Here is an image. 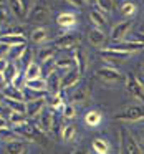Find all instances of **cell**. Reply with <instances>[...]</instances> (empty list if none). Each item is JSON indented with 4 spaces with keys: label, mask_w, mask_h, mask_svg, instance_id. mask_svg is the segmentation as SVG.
<instances>
[{
    "label": "cell",
    "mask_w": 144,
    "mask_h": 154,
    "mask_svg": "<svg viewBox=\"0 0 144 154\" xmlns=\"http://www.w3.org/2000/svg\"><path fill=\"white\" fill-rule=\"evenodd\" d=\"M96 5L101 12L104 14H109L113 10V0H96Z\"/></svg>",
    "instance_id": "74e56055"
},
{
    "label": "cell",
    "mask_w": 144,
    "mask_h": 154,
    "mask_svg": "<svg viewBox=\"0 0 144 154\" xmlns=\"http://www.w3.org/2000/svg\"><path fill=\"white\" fill-rule=\"evenodd\" d=\"M91 146H93V151L96 154H109L111 152V143L108 139H104V137H94Z\"/></svg>",
    "instance_id": "2e32d148"
},
{
    "label": "cell",
    "mask_w": 144,
    "mask_h": 154,
    "mask_svg": "<svg viewBox=\"0 0 144 154\" xmlns=\"http://www.w3.org/2000/svg\"><path fill=\"white\" fill-rule=\"evenodd\" d=\"M114 119L121 123H139L144 119V104H134V106L124 108L114 116Z\"/></svg>",
    "instance_id": "7a4b0ae2"
},
{
    "label": "cell",
    "mask_w": 144,
    "mask_h": 154,
    "mask_svg": "<svg viewBox=\"0 0 144 154\" xmlns=\"http://www.w3.org/2000/svg\"><path fill=\"white\" fill-rule=\"evenodd\" d=\"M37 55H38L40 63H41V61H45V60H48V58L55 57V48L53 47H43V48H40V50H38Z\"/></svg>",
    "instance_id": "d590c367"
},
{
    "label": "cell",
    "mask_w": 144,
    "mask_h": 154,
    "mask_svg": "<svg viewBox=\"0 0 144 154\" xmlns=\"http://www.w3.org/2000/svg\"><path fill=\"white\" fill-rule=\"evenodd\" d=\"M8 50H10V47H8V45L0 43V58H5V55L8 53Z\"/></svg>",
    "instance_id": "ab89813d"
},
{
    "label": "cell",
    "mask_w": 144,
    "mask_h": 154,
    "mask_svg": "<svg viewBox=\"0 0 144 154\" xmlns=\"http://www.w3.org/2000/svg\"><path fill=\"white\" fill-rule=\"evenodd\" d=\"M124 85H126V90L131 96L136 98L141 103H144V83L136 76V75L127 73L126 76H124Z\"/></svg>",
    "instance_id": "3957f363"
},
{
    "label": "cell",
    "mask_w": 144,
    "mask_h": 154,
    "mask_svg": "<svg viewBox=\"0 0 144 154\" xmlns=\"http://www.w3.org/2000/svg\"><path fill=\"white\" fill-rule=\"evenodd\" d=\"M60 137L65 143H71V141L76 137V126H75V124H65V126L61 128Z\"/></svg>",
    "instance_id": "484cf974"
},
{
    "label": "cell",
    "mask_w": 144,
    "mask_h": 154,
    "mask_svg": "<svg viewBox=\"0 0 144 154\" xmlns=\"http://www.w3.org/2000/svg\"><path fill=\"white\" fill-rule=\"evenodd\" d=\"M73 60H75V66H78V71L81 75L86 71L88 68V60H86V53H84L81 48H75V53H73Z\"/></svg>",
    "instance_id": "e0dca14e"
},
{
    "label": "cell",
    "mask_w": 144,
    "mask_h": 154,
    "mask_svg": "<svg viewBox=\"0 0 144 154\" xmlns=\"http://www.w3.org/2000/svg\"><path fill=\"white\" fill-rule=\"evenodd\" d=\"M0 43L8 45V47H17V45L27 43V38L22 33H5V35H0Z\"/></svg>",
    "instance_id": "9a60e30c"
},
{
    "label": "cell",
    "mask_w": 144,
    "mask_h": 154,
    "mask_svg": "<svg viewBox=\"0 0 144 154\" xmlns=\"http://www.w3.org/2000/svg\"><path fill=\"white\" fill-rule=\"evenodd\" d=\"M45 80H47V90L50 94H55V93H60L61 88H60V76H58L55 71H51V73H48L47 76H45Z\"/></svg>",
    "instance_id": "ac0fdd59"
},
{
    "label": "cell",
    "mask_w": 144,
    "mask_h": 154,
    "mask_svg": "<svg viewBox=\"0 0 144 154\" xmlns=\"http://www.w3.org/2000/svg\"><path fill=\"white\" fill-rule=\"evenodd\" d=\"M47 96H40V98H35V100L30 101H25V114H27L30 119H37L38 114L45 109L47 106Z\"/></svg>",
    "instance_id": "277c9868"
},
{
    "label": "cell",
    "mask_w": 144,
    "mask_h": 154,
    "mask_svg": "<svg viewBox=\"0 0 144 154\" xmlns=\"http://www.w3.org/2000/svg\"><path fill=\"white\" fill-rule=\"evenodd\" d=\"M119 10H121V14H123L124 17H134L136 12H137V7H136L134 2H124V4H121Z\"/></svg>",
    "instance_id": "1f68e13d"
},
{
    "label": "cell",
    "mask_w": 144,
    "mask_h": 154,
    "mask_svg": "<svg viewBox=\"0 0 144 154\" xmlns=\"http://www.w3.org/2000/svg\"><path fill=\"white\" fill-rule=\"evenodd\" d=\"M139 136H141V139H142V143H144V128L139 129Z\"/></svg>",
    "instance_id": "681fc988"
},
{
    "label": "cell",
    "mask_w": 144,
    "mask_h": 154,
    "mask_svg": "<svg viewBox=\"0 0 144 154\" xmlns=\"http://www.w3.org/2000/svg\"><path fill=\"white\" fill-rule=\"evenodd\" d=\"M32 2H33V0H20V4H22V7H23V10H25V12H28V10H30Z\"/></svg>",
    "instance_id": "60d3db41"
},
{
    "label": "cell",
    "mask_w": 144,
    "mask_h": 154,
    "mask_svg": "<svg viewBox=\"0 0 144 154\" xmlns=\"http://www.w3.org/2000/svg\"><path fill=\"white\" fill-rule=\"evenodd\" d=\"M8 5H10L12 12H14V15L17 18H20V20H22V18H25V14H27V12L23 10L20 0H8Z\"/></svg>",
    "instance_id": "4dcf8cb0"
},
{
    "label": "cell",
    "mask_w": 144,
    "mask_h": 154,
    "mask_svg": "<svg viewBox=\"0 0 144 154\" xmlns=\"http://www.w3.org/2000/svg\"><path fill=\"white\" fill-rule=\"evenodd\" d=\"M142 73H144V66H142Z\"/></svg>",
    "instance_id": "db71d44e"
},
{
    "label": "cell",
    "mask_w": 144,
    "mask_h": 154,
    "mask_svg": "<svg viewBox=\"0 0 144 154\" xmlns=\"http://www.w3.org/2000/svg\"><path fill=\"white\" fill-rule=\"evenodd\" d=\"M101 121H103V114H101L100 109H90L83 116V123L88 128H98L101 124Z\"/></svg>",
    "instance_id": "4fadbf2b"
},
{
    "label": "cell",
    "mask_w": 144,
    "mask_h": 154,
    "mask_svg": "<svg viewBox=\"0 0 144 154\" xmlns=\"http://www.w3.org/2000/svg\"><path fill=\"white\" fill-rule=\"evenodd\" d=\"M8 126V119L5 116H0V129H2V128H7Z\"/></svg>",
    "instance_id": "7bdbcfd3"
},
{
    "label": "cell",
    "mask_w": 144,
    "mask_h": 154,
    "mask_svg": "<svg viewBox=\"0 0 144 154\" xmlns=\"http://www.w3.org/2000/svg\"><path fill=\"white\" fill-rule=\"evenodd\" d=\"M2 4H4V0H0V8H2Z\"/></svg>",
    "instance_id": "f5cc1de1"
},
{
    "label": "cell",
    "mask_w": 144,
    "mask_h": 154,
    "mask_svg": "<svg viewBox=\"0 0 144 154\" xmlns=\"http://www.w3.org/2000/svg\"><path fill=\"white\" fill-rule=\"evenodd\" d=\"M4 106V103H2V93H0V108Z\"/></svg>",
    "instance_id": "816d5d0a"
},
{
    "label": "cell",
    "mask_w": 144,
    "mask_h": 154,
    "mask_svg": "<svg viewBox=\"0 0 144 154\" xmlns=\"http://www.w3.org/2000/svg\"><path fill=\"white\" fill-rule=\"evenodd\" d=\"M47 17H48V8L45 7V5H35V7L32 8L30 17L28 18H30L32 22H41Z\"/></svg>",
    "instance_id": "cb8c5ba5"
},
{
    "label": "cell",
    "mask_w": 144,
    "mask_h": 154,
    "mask_svg": "<svg viewBox=\"0 0 144 154\" xmlns=\"http://www.w3.org/2000/svg\"><path fill=\"white\" fill-rule=\"evenodd\" d=\"M84 4H96V0H84Z\"/></svg>",
    "instance_id": "f907efd6"
},
{
    "label": "cell",
    "mask_w": 144,
    "mask_h": 154,
    "mask_svg": "<svg viewBox=\"0 0 144 154\" xmlns=\"http://www.w3.org/2000/svg\"><path fill=\"white\" fill-rule=\"evenodd\" d=\"M76 45H78V35H73V33H65L53 42L55 50H71Z\"/></svg>",
    "instance_id": "52a82bcc"
},
{
    "label": "cell",
    "mask_w": 144,
    "mask_h": 154,
    "mask_svg": "<svg viewBox=\"0 0 144 154\" xmlns=\"http://www.w3.org/2000/svg\"><path fill=\"white\" fill-rule=\"evenodd\" d=\"M25 48H27V43L23 45H17V47H10V50H8V57L12 58V61H18L22 57V53L25 51Z\"/></svg>",
    "instance_id": "836d02e7"
},
{
    "label": "cell",
    "mask_w": 144,
    "mask_h": 154,
    "mask_svg": "<svg viewBox=\"0 0 144 154\" xmlns=\"http://www.w3.org/2000/svg\"><path fill=\"white\" fill-rule=\"evenodd\" d=\"M2 103L5 108H8L10 111H18V113H25V101L20 100H12V98L2 96Z\"/></svg>",
    "instance_id": "44dd1931"
},
{
    "label": "cell",
    "mask_w": 144,
    "mask_h": 154,
    "mask_svg": "<svg viewBox=\"0 0 144 154\" xmlns=\"http://www.w3.org/2000/svg\"><path fill=\"white\" fill-rule=\"evenodd\" d=\"M111 48L114 50H119V51H124V53H129V55H134L137 51L144 50V43L137 40H131V42H116Z\"/></svg>",
    "instance_id": "9c48e42d"
},
{
    "label": "cell",
    "mask_w": 144,
    "mask_h": 154,
    "mask_svg": "<svg viewBox=\"0 0 144 154\" xmlns=\"http://www.w3.org/2000/svg\"><path fill=\"white\" fill-rule=\"evenodd\" d=\"M30 40L37 45H41L48 40V30L45 27H37L35 30H32L30 33Z\"/></svg>",
    "instance_id": "7402d4cb"
},
{
    "label": "cell",
    "mask_w": 144,
    "mask_h": 154,
    "mask_svg": "<svg viewBox=\"0 0 144 154\" xmlns=\"http://www.w3.org/2000/svg\"><path fill=\"white\" fill-rule=\"evenodd\" d=\"M88 18H90V22L93 23V27L100 28V30L103 27H106V23H108L106 15H104V12H101L100 8H93V10L88 14Z\"/></svg>",
    "instance_id": "5bb4252c"
},
{
    "label": "cell",
    "mask_w": 144,
    "mask_h": 154,
    "mask_svg": "<svg viewBox=\"0 0 144 154\" xmlns=\"http://www.w3.org/2000/svg\"><path fill=\"white\" fill-rule=\"evenodd\" d=\"M142 147L136 141L133 134L127 133V129H119V154H142Z\"/></svg>",
    "instance_id": "6da1fadb"
},
{
    "label": "cell",
    "mask_w": 144,
    "mask_h": 154,
    "mask_svg": "<svg viewBox=\"0 0 144 154\" xmlns=\"http://www.w3.org/2000/svg\"><path fill=\"white\" fill-rule=\"evenodd\" d=\"M88 38H90V43L93 45V47H98V48H101L106 43V35H104V32L100 30V28H93V30L88 33Z\"/></svg>",
    "instance_id": "d6986e66"
},
{
    "label": "cell",
    "mask_w": 144,
    "mask_h": 154,
    "mask_svg": "<svg viewBox=\"0 0 144 154\" xmlns=\"http://www.w3.org/2000/svg\"><path fill=\"white\" fill-rule=\"evenodd\" d=\"M41 76H43V73H41V66H40V63H35V61H32L23 71L25 80H35V78H41Z\"/></svg>",
    "instance_id": "ffe728a7"
},
{
    "label": "cell",
    "mask_w": 144,
    "mask_h": 154,
    "mask_svg": "<svg viewBox=\"0 0 144 154\" xmlns=\"http://www.w3.org/2000/svg\"><path fill=\"white\" fill-rule=\"evenodd\" d=\"M71 5H75V7H83L84 5V0H68Z\"/></svg>",
    "instance_id": "b9f144b4"
},
{
    "label": "cell",
    "mask_w": 144,
    "mask_h": 154,
    "mask_svg": "<svg viewBox=\"0 0 144 154\" xmlns=\"http://www.w3.org/2000/svg\"><path fill=\"white\" fill-rule=\"evenodd\" d=\"M2 96L12 98V100L25 101L23 100V90H22V88H17V86H12V85H7V86L2 90Z\"/></svg>",
    "instance_id": "603a6c76"
},
{
    "label": "cell",
    "mask_w": 144,
    "mask_h": 154,
    "mask_svg": "<svg viewBox=\"0 0 144 154\" xmlns=\"http://www.w3.org/2000/svg\"><path fill=\"white\" fill-rule=\"evenodd\" d=\"M134 37H136V40H137V42L144 43V32H137V33L134 35Z\"/></svg>",
    "instance_id": "7dc6e473"
},
{
    "label": "cell",
    "mask_w": 144,
    "mask_h": 154,
    "mask_svg": "<svg viewBox=\"0 0 144 154\" xmlns=\"http://www.w3.org/2000/svg\"><path fill=\"white\" fill-rule=\"evenodd\" d=\"M65 106V100H63V94L61 93H55V94H51V98H50V109H53V111H58V109H61V108Z\"/></svg>",
    "instance_id": "f546056e"
},
{
    "label": "cell",
    "mask_w": 144,
    "mask_h": 154,
    "mask_svg": "<svg viewBox=\"0 0 144 154\" xmlns=\"http://www.w3.org/2000/svg\"><path fill=\"white\" fill-rule=\"evenodd\" d=\"M96 76L103 81H108V83H119V81H124V76L118 68H109V66H101L96 70Z\"/></svg>",
    "instance_id": "5b68a950"
},
{
    "label": "cell",
    "mask_w": 144,
    "mask_h": 154,
    "mask_svg": "<svg viewBox=\"0 0 144 154\" xmlns=\"http://www.w3.org/2000/svg\"><path fill=\"white\" fill-rule=\"evenodd\" d=\"M61 114H63L65 119H73V118L76 116V108H75V104L65 103V106L61 108Z\"/></svg>",
    "instance_id": "8d00e7d4"
},
{
    "label": "cell",
    "mask_w": 144,
    "mask_h": 154,
    "mask_svg": "<svg viewBox=\"0 0 144 154\" xmlns=\"http://www.w3.org/2000/svg\"><path fill=\"white\" fill-rule=\"evenodd\" d=\"M8 65V61L5 60V58H0V71L4 73V70H5V66Z\"/></svg>",
    "instance_id": "bcb514c9"
},
{
    "label": "cell",
    "mask_w": 144,
    "mask_h": 154,
    "mask_svg": "<svg viewBox=\"0 0 144 154\" xmlns=\"http://www.w3.org/2000/svg\"><path fill=\"white\" fill-rule=\"evenodd\" d=\"M142 154H144V152H142Z\"/></svg>",
    "instance_id": "11a10c76"
},
{
    "label": "cell",
    "mask_w": 144,
    "mask_h": 154,
    "mask_svg": "<svg viewBox=\"0 0 144 154\" xmlns=\"http://www.w3.org/2000/svg\"><path fill=\"white\" fill-rule=\"evenodd\" d=\"M5 86H7V81H5V78H4V73L0 71V90H4Z\"/></svg>",
    "instance_id": "ee69618b"
},
{
    "label": "cell",
    "mask_w": 144,
    "mask_h": 154,
    "mask_svg": "<svg viewBox=\"0 0 144 154\" xmlns=\"http://www.w3.org/2000/svg\"><path fill=\"white\" fill-rule=\"evenodd\" d=\"M7 17H8V15H7V12H5L4 8H0V23L7 20Z\"/></svg>",
    "instance_id": "f6af8a7d"
},
{
    "label": "cell",
    "mask_w": 144,
    "mask_h": 154,
    "mask_svg": "<svg viewBox=\"0 0 144 154\" xmlns=\"http://www.w3.org/2000/svg\"><path fill=\"white\" fill-rule=\"evenodd\" d=\"M53 113H55V111L50 109V108H48V104H47V106H45V109L41 111L40 114H38V118H40V119H38L37 124H38V126H40L47 134L50 133L51 129H53V124H55V121H57V119H55V116H53Z\"/></svg>",
    "instance_id": "ba28073f"
},
{
    "label": "cell",
    "mask_w": 144,
    "mask_h": 154,
    "mask_svg": "<svg viewBox=\"0 0 144 154\" xmlns=\"http://www.w3.org/2000/svg\"><path fill=\"white\" fill-rule=\"evenodd\" d=\"M81 80V73L78 70H68L63 78H60V88L61 90H68L71 86H76Z\"/></svg>",
    "instance_id": "8fae6325"
},
{
    "label": "cell",
    "mask_w": 144,
    "mask_h": 154,
    "mask_svg": "<svg viewBox=\"0 0 144 154\" xmlns=\"http://www.w3.org/2000/svg\"><path fill=\"white\" fill-rule=\"evenodd\" d=\"M73 154H88V152H86V149H76Z\"/></svg>",
    "instance_id": "c3c4849f"
},
{
    "label": "cell",
    "mask_w": 144,
    "mask_h": 154,
    "mask_svg": "<svg viewBox=\"0 0 144 154\" xmlns=\"http://www.w3.org/2000/svg\"><path fill=\"white\" fill-rule=\"evenodd\" d=\"M133 27V20L131 18H126V20L116 23L113 28H111V40L113 42H123L124 37L127 35V32Z\"/></svg>",
    "instance_id": "8992f818"
},
{
    "label": "cell",
    "mask_w": 144,
    "mask_h": 154,
    "mask_svg": "<svg viewBox=\"0 0 144 154\" xmlns=\"http://www.w3.org/2000/svg\"><path fill=\"white\" fill-rule=\"evenodd\" d=\"M57 25L70 30V28H73L76 25V15L73 12H61V14L57 15Z\"/></svg>",
    "instance_id": "7c38bea8"
},
{
    "label": "cell",
    "mask_w": 144,
    "mask_h": 154,
    "mask_svg": "<svg viewBox=\"0 0 144 154\" xmlns=\"http://www.w3.org/2000/svg\"><path fill=\"white\" fill-rule=\"evenodd\" d=\"M0 137H2L5 143H8V141H14V139H22V137L14 131V128L10 129L8 126H7V128H2V129H0Z\"/></svg>",
    "instance_id": "d6a6232c"
},
{
    "label": "cell",
    "mask_w": 144,
    "mask_h": 154,
    "mask_svg": "<svg viewBox=\"0 0 144 154\" xmlns=\"http://www.w3.org/2000/svg\"><path fill=\"white\" fill-rule=\"evenodd\" d=\"M8 124H12V126H20V124L23 123H28V116L25 113H18V111H10V114H8Z\"/></svg>",
    "instance_id": "4316f807"
},
{
    "label": "cell",
    "mask_w": 144,
    "mask_h": 154,
    "mask_svg": "<svg viewBox=\"0 0 144 154\" xmlns=\"http://www.w3.org/2000/svg\"><path fill=\"white\" fill-rule=\"evenodd\" d=\"M28 149H30V144L25 139H14L5 144L7 154H28Z\"/></svg>",
    "instance_id": "30bf717a"
},
{
    "label": "cell",
    "mask_w": 144,
    "mask_h": 154,
    "mask_svg": "<svg viewBox=\"0 0 144 154\" xmlns=\"http://www.w3.org/2000/svg\"><path fill=\"white\" fill-rule=\"evenodd\" d=\"M32 61H33V51H32L30 48H25V51L22 53L18 63H20V66H23V70H25V68L32 63Z\"/></svg>",
    "instance_id": "e575fe53"
},
{
    "label": "cell",
    "mask_w": 144,
    "mask_h": 154,
    "mask_svg": "<svg viewBox=\"0 0 144 154\" xmlns=\"http://www.w3.org/2000/svg\"><path fill=\"white\" fill-rule=\"evenodd\" d=\"M73 100L75 101H84V100H86V91H84V90L76 91V93L73 94Z\"/></svg>",
    "instance_id": "f35d334b"
},
{
    "label": "cell",
    "mask_w": 144,
    "mask_h": 154,
    "mask_svg": "<svg viewBox=\"0 0 144 154\" xmlns=\"http://www.w3.org/2000/svg\"><path fill=\"white\" fill-rule=\"evenodd\" d=\"M55 66H57L58 70L68 71V70H71V68L75 66V60L70 58V57H61V58H58V60H55Z\"/></svg>",
    "instance_id": "83f0119b"
},
{
    "label": "cell",
    "mask_w": 144,
    "mask_h": 154,
    "mask_svg": "<svg viewBox=\"0 0 144 154\" xmlns=\"http://www.w3.org/2000/svg\"><path fill=\"white\" fill-rule=\"evenodd\" d=\"M20 73V70H18V66L17 65H14V63H8L7 66H5V70H4V78H5V81H7V85L10 83L12 80H14L17 75Z\"/></svg>",
    "instance_id": "f1b7e54d"
},
{
    "label": "cell",
    "mask_w": 144,
    "mask_h": 154,
    "mask_svg": "<svg viewBox=\"0 0 144 154\" xmlns=\"http://www.w3.org/2000/svg\"><path fill=\"white\" fill-rule=\"evenodd\" d=\"M25 88H30L35 91H48L47 90V80L43 76L41 78H35V80H25Z\"/></svg>",
    "instance_id": "d4e9b609"
}]
</instances>
